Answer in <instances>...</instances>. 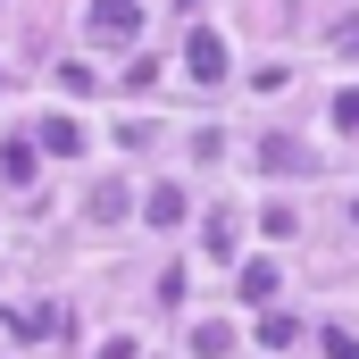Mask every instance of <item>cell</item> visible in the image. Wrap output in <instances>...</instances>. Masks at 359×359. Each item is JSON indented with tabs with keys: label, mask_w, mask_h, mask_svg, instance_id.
Segmentation results:
<instances>
[{
	"label": "cell",
	"mask_w": 359,
	"mask_h": 359,
	"mask_svg": "<svg viewBox=\"0 0 359 359\" xmlns=\"http://www.w3.org/2000/svg\"><path fill=\"white\" fill-rule=\"evenodd\" d=\"M184 76H192V84H217V76H226V42H217V34H192V42H184Z\"/></svg>",
	"instance_id": "6da1fadb"
},
{
	"label": "cell",
	"mask_w": 359,
	"mask_h": 359,
	"mask_svg": "<svg viewBox=\"0 0 359 359\" xmlns=\"http://www.w3.org/2000/svg\"><path fill=\"white\" fill-rule=\"evenodd\" d=\"M92 34L100 42H126V34H142V8L134 0H92Z\"/></svg>",
	"instance_id": "7a4b0ae2"
},
{
	"label": "cell",
	"mask_w": 359,
	"mask_h": 359,
	"mask_svg": "<svg viewBox=\"0 0 359 359\" xmlns=\"http://www.w3.org/2000/svg\"><path fill=\"white\" fill-rule=\"evenodd\" d=\"M259 168H276V176H309L318 151H301V142H259Z\"/></svg>",
	"instance_id": "3957f363"
},
{
	"label": "cell",
	"mask_w": 359,
	"mask_h": 359,
	"mask_svg": "<svg viewBox=\"0 0 359 359\" xmlns=\"http://www.w3.org/2000/svg\"><path fill=\"white\" fill-rule=\"evenodd\" d=\"M42 151L76 159V151H84V126H76V117H50V126H42Z\"/></svg>",
	"instance_id": "277c9868"
},
{
	"label": "cell",
	"mask_w": 359,
	"mask_h": 359,
	"mask_svg": "<svg viewBox=\"0 0 359 359\" xmlns=\"http://www.w3.org/2000/svg\"><path fill=\"white\" fill-rule=\"evenodd\" d=\"M142 217H151V226H184V192H176V184H159V192L142 201Z\"/></svg>",
	"instance_id": "5b68a950"
},
{
	"label": "cell",
	"mask_w": 359,
	"mask_h": 359,
	"mask_svg": "<svg viewBox=\"0 0 359 359\" xmlns=\"http://www.w3.org/2000/svg\"><path fill=\"white\" fill-rule=\"evenodd\" d=\"M292 334H301V326H292V318H284V309H268V318H259V351H284V343H292Z\"/></svg>",
	"instance_id": "8992f818"
},
{
	"label": "cell",
	"mask_w": 359,
	"mask_h": 359,
	"mask_svg": "<svg viewBox=\"0 0 359 359\" xmlns=\"http://www.w3.org/2000/svg\"><path fill=\"white\" fill-rule=\"evenodd\" d=\"M243 301H276V268H268V259L243 268Z\"/></svg>",
	"instance_id": "52a82bcc"
},
{
	"label": "cell",
	"mask_w": 359,
	"mask_h": 359,
	"mask_svg": "<svg viewBox=\"0 0 359 359\" xmlns=\"http://www.w3.org/2000/svg\"><path fill=\"white\" fill-rule=\"evenodd\" d=\"M226 343H234V334H226L217 318H209V326H192V351H201V359H226Z\"/></svg>",
	"instance_id": "ba28073f"
},
{
	"label": "cell",
	"mask_w": 359,
	"mask_h": 359,
	"mask_svg": "<svg viewBox=\"0 0 359 359\" xmlns=\"http://www.w3.org/2000/svg\"><path fill=\"white\" fill-rule=\"evenodd\" d=\"M334 126H343V134H359V92H334Z\"/></svg>",
	"instance_id": "9c48e42d"
},
{
	"label": "cell",
	"mask_w": 359,
	"mask_h": 359,
	"mask_svg": "<svg viewBox=\"0 0 359 359\" xmlns=\"http://www.w3.org/2000/svg\"><path fill=\"white\" fill-rule=\"evenodd\" d=\"M326 359H359V343H351V334H343V326L326 334Z\"/></svg>",
	"instance_id": "30bf717a"
},
{
	"label": "cell",
	"mask_w": 359,
	"mask_h": 359,
	"mask_svg": "<svg viewBox=\"0 0 359 359\" xmlns=\"http://www.w3.org/2000/svg\"><path fill=\"white\" fill-rule=\"evenodd\" d=\"M92 359H134V334H117V343H100Z\"/></svg>",
	"instance_id": "8fae6325"
},
{
	"label": "cell",
	"mask_w": 359,
	"mask_h": 359,
	"mask_svg": "<svg viewBox=\"0 0 359 359\" xmlns=\"http://www.w3.org/2000/svg\"><path fill=\"white\" fill-rule=\"evenodd\" d=\"M334 42H343V50H359V17H343V25H334Z\"/></svg>",
	"instance_id": "7c38bea8"
},
{
	"label": "cell",
	"mask_w": 359,
	"mask_h": 359,
	"mask_svg": "<svg viewBox=\"0 0 359 359\" xmlns=\"http://www.w3.org/2000/svg\"><path fill=\"white\" fill-rule=\"evenodd\" d=\"M184 8H201V0H184Z\"/></svg>",
	"instance_id": "4fadbf2b"
}]
</instances>
